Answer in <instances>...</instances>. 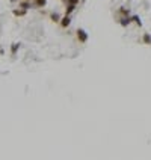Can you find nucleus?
Listing matches in <instances>:
<instances>
[{
  "mask_svg": "<svg viewBox=\"0 0 151 160\" xmlns=\"http://www.w3.org/2000/svg\"><path fill=\"white\" fill-rule=\"evenodd\" d=\"M77 38L80 42H86L88 41V33L83 29H77Z\"/></svg>",
  "mask_w": 151,
  "mask_h": 160,
  "instance_id": "1",
  "label": "nucleus"
},
{
  "mask_svg": "<svg viewBox=\"0 0 151 160\" xmlns=\"http://www.w3.org/2000/svg\"><path fill=\"white\" fill-rule=\"evenodd\" d=\"M70 23H71V20H70V15H65L64 18H60V26H62V27H68V26H70Z\"/></svg>",
  "mask_w": 151,
  "mask_h": 160,
  "instance_id": "2",
  "label": "nucleus"
},
{
  "mask_svg": "<svg viewBox=\"0 0 151 160\" xmlns=\"http://www.w3.org/2000/svg\"><path fill=\"white\" fill-rule=\"evenodd\" d=\"M77 5H71V3H67V9H65V15H70L71 12H74Z\"/></svg>",
  "mask_w": 151,
  "mask_h": 160,
  "instance_id": "3",
  "label": "nucleus"
},
{
  "mask_svg": "<svg viewBox=\"0 0 151 160\" xmlns=\"http://www.w3.org/2000/svg\"><path fill=\"white\" fill-rule=\"evenodd\" d=\"M30 6H32V5H30L29 0H21V2H20V8H23V9H26V11H27Z\"/></svg>",
  "mask_w": 151,
  "mask_h": 160,
  "instance_id": "4",
  "label": "nucleus"
},
{
  "mask_svg": "<svg viewBox=\"0 0 151 160\" xmlns=\"http://www.w3.org/2000/svg\"><path fill=\"white\" fill-rule=\"evenodd\" d=\"M12 14L15 17H23V15H26V9H23V8H21V9H14Z\"/></svg>",
  "mask_w": 151,
  "mask_h": 160,
  "instance_id": "5",
  "label": "nucleus"
},
{
  "mask_svg": "<svg viewBox=\"0 0 151 160\" xmlns=\"http://www.w3.org/2000/svg\"><path fill=\"white\" fill-rule=\"evenodd\" d=\"M142 41H144V44L150 46V44H151V35H150V33H145V35H144V38H142Z\"/></svg>",
  "mask_w": 151,
  "mask_h": 160,
  "instance_id": "6",
  "label": "nucleus"
},
{
  "mask_svg": "<svg viewBox=\"0 0 151 160\" xmlns=\"http://www.w3.org/2000/svg\"><path fill=\"white\" fill-rule=\"evenodd\" d=\"M119 23H121V26H124V27H126V26H129V24L131 23V18H129V17H124V18H122Z\"/></svg>",
  "mask_w": 151,
  "mask_h": 160,
  "instance_id": "7",
  "label": "nucleus"
},
{
  "mask_svg": "<svg viewBox=\"0 0 151 160\" xmlns=\"http://www.w3.org/2000/svg\"><path fill=\"white\" fill-rule=\"evenodd\" d=\"M46 3H47V0H35V6H37V8L46 6Z\"/></svg>",
  "mask_w": 151,
  "mask_h": 160,
  "instance_id": "8",
  "label": "nucleus"
},
{
  "mask_svg": "<svg viewBox=\"0 0 151 160\" xmlns=\"http://www.w3.org/2000/svg\"><path fill=\"white\" fill-rule=\"evenodd\" d=\"M51 21H55V23L60 21V15H59L58 12H55V14H51Z\"/></svg>",
  "mask_w": 151,
  "mask_h": 160,
  "instance_id": "9",
  "label": "nucleus"
},
{
  "mask_svg": "<svg viewBox=\"0 0 151 160\" xmlns=\"http://www.w3.org/2000/svg\"><path fill=\"white\" fill-rule=\"evenodd\" d=\"M18 48H20V44L14 42V44H12V47H11V53H12V55H15V53H17V50H18Z\"/></svg>",
  "mask_w": 151,
  "mask_h": 160,
  "instance_id": "10",
  "label": "nucleus"
},
{
  "mask_svg": "<svg viewBox=\"0 0 151 160\" xmlns=\"http://www.w3.org/2000/svg\"><path fill=\"white\" fill-rule=\"evenodd\" d=\"M131 21H133V23H136L138 26H142V21H140V18H139L138 15H135V17H131Z\"/></svg>",
  "mask_w": 151,
  "mask_h": 160,
  "instance_id": "11",
  "label": "nucleus"
},
{
  "mask_svg": "<svg viewBox=\"0 0 151 160\" xmlns=\"http://www.w3.org/2000/svg\"><path fill=\"white\" fill-rule=\"evenodd\" d=\"M119 12H121L122 15H129V9H126V8H121Z\"/></svg>",
  "mask_w": 151,
  "mask_h": 160,
  "instance_id": "12",
  "label": "nucleus"
},
{
  "mask_svg": "<svg viewBox=\"0 0 151 160\" xmlns=\"http://www.w3.org/2000/svg\"><path fill=\"white\" fill-rule=\"evenodd\" d=\"M67 3H71V5H79V0H65Z\"/></svg>",
  "mask_w": 151,
  "mask_h": 160,
  "instance_id": "13",
  "label": "nucleus"
},
{
  "mask_svg": "<svg viewBox=\"0 0 151 160\" xmlns=\"http://www.w3.org/2000/svg\"><path fill=\"white\" fill-rule=\"evenodd\" d=\"M11 2H12V3H14V2H17V0H11Z\"/></svg>",
  "mask_w": 151,
  "mask_h": 160,
  "instance_id": "14",
  "label": "nucleus"
},
{
  "mask_svg": "<svg viewBox=\"0 0 151 160\" xmlns=\"http://www.w3.org/2000/svg\"><path fill=\"white\" fill-rule=\"evenodd\" d=\"M29 2H30V0H29Z\"/></svg>",
  "mask_w": 151,
  "mask_h": 160,
  "instance_id": "15",
  "label": "nucleus"
}]
</instances>
